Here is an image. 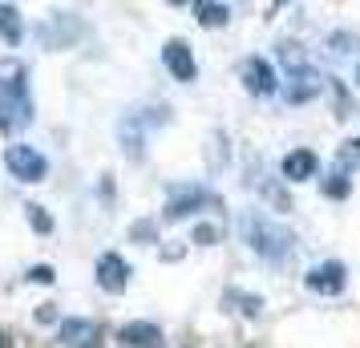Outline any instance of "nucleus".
Wrapping results in <instances>:
<instances>
[{"instance_id":"nucleus-3","label":"nucleus","mask_w":360,"mask_h":348,"mask_svg":"<svg viewBox=\"0 0 360 348\" xmlns=\"http://www.w3.org/2000/svg\"><path fill=\"white\" fill-rule=\"evenodd\" d=\"M4 166L20 183H45V174H49V158L37 146H29V142H13L4 150Z\"/></svg>"},{"instance_id":"nucleus-10","label":"nucleus","mask_w":360,"mask_h":348,"mask_svg":"<svg viewBox=\"0 0 360 348\" xmlns=\"http://www.w3.org/2000/svg\"><path fill=\"white\" fill-rule=\"evenodd\" d=\"M122 344L126 348H162V328L150 320H134L122 328Z\"/></svg>"},{"instance_id":"nucleus-4","label":"nucleus","mask_w":360,"mask_h":348,"mask_svg":"<svg viewBox=\"0 0 360 348\" xmlns=\"http://www.w3.org/2000/svg\"><path fill=\"white\" fill-rule=\"evenodd\" d=\"M162 65L170 69V77L182 85H191L198 77V61H195V53H191V45L186 41H179V37H170L162 45Z\"/></svg>"},{"instance_id":"nucleus-7","label":"nucleus","mask_w":360,"mask_h":348,"mask_svg":"<svg viewBox=\"0 0 360 348\" xmlns=\"http://www.w3.org/2000/svg\"><path fill=\"white\" fill-rule=\"evenodd\" d=\"M94 276H98V283L110 292V296H117V292H126V288H130L134 271H130V264H126L117 251H105V255L98 259V267H94Z\"/></svg>"},{"instance_id":"nucleus-9","label":"nucleus","mask_w":360,"mask_h":348,"mask_svg":"<svg viewBox=\"0 0 360 348\" xmlns=\"http://www.w3.org/2000/svg\"><path fill=\"white\" fill-rule=\"evenodd\" d=\"M57 340L65 348H94L98 324H94V320H61V324H57Z\"/></svg>"},{"instance_id":"nucleus-19","label":"nucleus","mask_w":360,"mask_h":348,"mask_svg":"<svg viewBox=\"0 0 360 348\" xmlns=\"http://www.w3.org/2000/svg\"><path fill=\"white\" fill-rule=\"evenodd\" d=\"M195 239L202 243V247H211L214 239H219V231H214V227H195Z\"/></svg>"},{"instance_id":"nucleus-17","label":"nucleus","mask_w":360,"mask_h":348,"mask_svg":"<svg viewBox=\"0 0 360 348\" xmlns=\"http://www.w3.org/2000/svg\"><path fill=\"white\" fill-rule=\"evenodd\" d=\"M348 186H352V183H348V174H344V170H336V174H332V183H328L324 191L332 195V199H344V195H348Z\"/></svg>"},{"instance_id":"nucleus-2","label":"nucleus","mask_w":360,"mask_h":348,"mask_svg":"<svg viewBox=\"0 0 360 348\" xmlns=\"http://www.w3.org/2000/svg\"><path fill=\"white\" fill-rule=\"evenodd\" d=\"M29 117H33V98H29V85L25 77H8V82H0V130H20V126H29Z\"/></svg>"},{"instance_id":"nucleus-18","label":"nucleus","mask_w":360,"mask_h":348,"mask_svg":"<svg viewBox=\"0 0 360 348\" xmlns=\"http://www.w3.org/2000/svg\"><path fill=\"white\" fill-rule=\"evenodd\" d=\"M57 276H53V267L49 264H37V267H29V283H53Z\"/></svg>"},{"instance_id":"nucleus-8","label":"nucleus","mask_w":360,"mask_h":348,"mask_svg":"<svg viewBox=\"0 0 360 348\" xmlns=\"http://www.w3.org/2000/svg\"><path fill=\"white\" fill-rule=\"evenodd\" d=\"M316 170H320V158H316L311 150H292V154L279 162V174H283L288 183H308V179H316Z\"/></svg>"},{"instance_id":"nucleus-5","label":"nucleus","mask_w":360,"mask_h":348,"mask_svg":"<svg viewBox=\"0 0 360 348\" xmlns=\"http://www.w3.org/2000/svg\"><path fill=\"white\" fill-rule=\"evenodd\" d=\"M344 283H348V276H344L340 259H324V264H316L308 276H304V288L316 292V296H340Z\"/></svg>"},{"instance_id":"nucleus-12","label":"nucleus","mask_w":360,"mask_h":348,"mask_svg":"<svg viewBox=\"0 0 360 348\" xmlns=\"http://www.w3.org/2000/svg\"><path fill=\"white\" fill-rule=\"evenodd\" d=\"M0 37L8 45H20L25 41V20H20L17 4H0Z\"/></svg>"},{"instance_id":"nucleus-11","label":"nucleus","mask_w":360,"mask_h":348,"mask_svg":"<svg viewBox=\"0 0 360 348\" xmlns=\"http://www.w3.org/2000/svg\"><path fill=\"white\" fill-rule=\"evenodd\" d=\"M320 89H324V85L316 82V73L300 65V69L292 73V82H288V101H308V98H316Z\"/></svg>"},{"instance_id":"nucleus-6","label":"nucleus","mask_w":360,"mask_h":348,"mask_svg":"<svg viewBox=\"0 0 360 348\" xmlns=\"http://www.w3.org/2000/svg\"><path fill=\"white\" fill-rule=\"evenodd\" d=\"M239 77H243V89L255 94V98H271L276 85H279L271 61H263V57H247L243 65H239Z\"/></svg>"},{"instance_id":"nucleus-14","label":"nucleus","mask_w":360,"mask_h":348,"mask_svg":"<svg viewBox=\"0 0 360 348\" xmlns=\"http://www.w3.org/2000/svg\"><path fill=\"white\" fill-rule=\"evenodd\" d=\"M207 199V195H202V191H179V195H174V199L166 202V219H182V215H191V211H195L198 202Z\"/></svg>"},{"instance_id":"nucleus-16","label":"nucleus","mask_w":360,"mask_h":348,"mask_svg":"<svg viewBox=\"0 0 360 348\" xmlns=\"http://www.w3.org/2000/svg\"><path fill=\"white\" fill-rule=\"evenodd\" d=\"M25 211H29V223H33V231H37V235H49V231H53V219L45 215V207H37V202H29Z\"/></svg>"},{"instance_id":"nucleus-15","label":"nucleus","mask_w":360,"mask_h":348,"mask_svg":"<svg viewBox=\"0 0 360 348\" xmlns=\"http://www.w3.org/2000/svg\"><path fill=\"white\" fill-rule=\"evenodd\" d=\"M336 162H340V170H348V166L356 170V166H360V138H352V142H344V146H340V154H336Z\"/></svg>"},{"instance_id":"nucleus-1","label":"nucleus","mask_w":360,"mask_h":348,"mask_svg":"<svg viewBox=\"0 0 360 348\" xmlns=\"http://www.w3.org/2000/svg\"><path fill=\"white\" fill-rule=\"evenodd\" d=\"M239 231H243L247 247L255 251L259 259H267V264L292 259V231L279 227V223H271V219L259 215V211H247V215L239 219Z\"/></svg>"},{"instance_id":"nucleus-13","label":"nucleus","mask_w":360,"mask_h":348,"mask_svg":"<svg viewBox=\"0 0 360 348\" xmlns=\"http://www.w3.org/2000/svg\"><path fill=\"white\" fill-rule=\"evenodd\" d=\"M195 17H198L202 29H219V25H227V20H231V8H227V4H214V0H198Z\"/></svg>"}]
</instances>
